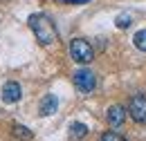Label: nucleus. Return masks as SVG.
Listing matches in <instances>:
<instances>
[{
  "instance_id": "f257e3e1",
  "label": "nucleus",
  "mask_w": 146,
  "mask_h": 141,
  "mask_svg": "<svg viewBox=\"0 0 146 141\" xmlns=\"http://www.w3.org/2000/svg\"><path fill=\"white\" fill-rule=\"evenodd\" d=\"M27 25L34 32V36H36V40L40 45H52L56 40V36H58L54 20L47 16V14H32V16L27 18Z\"/></svg>"
},
{
  "instance_id": "423d86ee",
  "label": "nucleus",
  "mask_w": 146,
  "mask_h": 141,
  "mask_svg": "<svg viewBox=\"0 0 146 141\" xmlns=\"http://www.w3.org/2000/svg\"><path fill=\"white\" fill-rule=\"evenodd\" d=\"M106 119H108L110 128H121L126 121V107L124 105H110L106 112Z\"/></svg>"
},
{
  "instance_id": "0eeeda50",
  "label": "nucleus",
  "mask_w": 146,
  "mask_h": 141,
  "mask_svg": "<svg viewBox=\"0 0 146 141\" xmlns=\"http://www.w3.org/2000/svg\"><path fill=\"white\" fill-rule=\"evenodd\" d=\"M58 110V96L56 94H45L40 99V105H38V114L40 117H50Z\"/></svg>"
},
{
  "instance_id": "7ed1b4c3",
  "label": "nucleus",
  "mask_w": 146,
  "mask_h": 141,
  "mask_svg": "<svg viewBox=\"0 0 146 141\" xmlns=\"http://www.w3.org/2000/svg\"><path fill=\"white\" fill-rule=\"evenodd\" d=\"M72 81H74V88L79 90L81 94H90V92H94V88H97V76H94V72L86 70V67L74 72Z\"/></svg>"
},
{
  "instance_id": "20e7f679",
  "label": "nucleus",
  "mask_w": 146,
  "mask_h": 141,
  "mask_svg": "<svg viewBox=\"0 0 146 141\" xmlns=\"http://www.w3.org/2000/svg\"><path fill=\"white\" fill-rule=\"evenodd\" d=\"M128 114L135 123H146V96L144 94H135L128 103Z\"/></svg>"
},
{
  "instance_id": "f03ea898",
  "label": "nucleus",
  "mask_w": 146,
  "mask_h": 141,
  "mask_svg": "<svg viewBox=\"0 0 146 141\" xmlns=\"http://www.w3.org/2000/svg\"><path fill=\"white\" fill-rule=\"evenodd\" d=\"M70 56H72V61H76V63L88 65V63H92V58H94V49H92V45L86 38H74L72 43H70Z\"/></svg>"
},
{
  "instance_id": "9d476101",
  "label": "nucleus",
  "mask_w": 146,
  "mask_h": 141,
  "mask_svg": "<svg viewBox=\"0 0 146 141\" xmlns=\"http://www.w3.org/2000/svg\"><path fill=\"white\" fill-rule=\"evenodd\" d=\"M133 43H135L137 49L146 52V29H142V32H137V34L133 36Z\"/></svg>"
},
{
  "instance_id": "1a4fd4ad",
  "label": "nucleus",
  "mask_w": 146,
  "mask_h": 141,
  "mask_svg": "<svg viewBox=\"0 0 146 141\" xmlns=\"http://www.w3.org/2000/svg\"><path fill=\"white\" fill-rule=\"evenodd\" d=\"M11 134H14L16 139H20V141H29L32 137H34L29 128H25V125H20V123H14V125H11Z\"/></svg>"
},
{
  "instance_id": "6e6552de",
  "label": "nucleus",
  "mask_w": 146,
  "mask_h": 141,
  "mask_svg": "<svg viewBox=\"0 0 146 141\" xmlns=\"http://www.w3.org/2000/svg\"><path fill=\"white\" fill-rule=\"evenodd\" d=\"M70 137L72 139H86L88 137V125L86 123H81V121H74L72 125H70Z\"/></svg>"
},
{
  "instance_id": "9b49d317",
  "label": "nucleus",
  "mask_w": 146,
  "mask_h": 141,
  "mask_svg": "<svg viewBox=\"0 0 146 141\" xmlns=\"http://www.w3.org/2000/svg\"><path fill=\"white\" fill-rule=\"evenodd\" d=\"M99 141H128V139L124 137V134H119L117 130H108V132L101 134V139H99Z\"/></svg>"
},
{
  "instance_id": "f8f14e48",
  "label": "nucleus",
  "mask_w": 146,
  "mask_h": 141,
  "mask_svg": "<svg viewBox=\"0 0 146 141\" xmlns=\"http://www.w3.org/2000/svg\"><path fill=\"white\" fill-rule=\"evenodd\" d=\"M130 22H133L130 14H121V16H117V20H115V25H117L119 29H128V27H130Z\"/></svg>"
},
{
  "instance_id": "39448f33",
  "label": "nucleus",
  "mask_w": 146,
  "mask_h": 141,
  "mask_svg": "<svg viewBox=\"0 0 146 141\" xmlns=\"http://www.w3.org/2000/svg\"><path fill=\"white\" fill-rule=\"evenodd\" d=\"M20 99H23V90H20V85L16 83V81H9V83H5L2 85V101L5 103H18Z\"/></svg>"
}]
</instances>
